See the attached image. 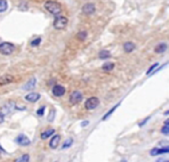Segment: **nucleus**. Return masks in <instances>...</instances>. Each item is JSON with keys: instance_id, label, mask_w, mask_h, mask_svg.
I'll use <instances>...</instances> for the list:
<instances>
[{"instance_id": "nucleus-3", "label": "nucleus", "mask_w": 169, "mask_h": 162, "mask_svg": "<svg viewBox=\"0 0 169 162\" xmlns=\"http://www.w3.org/2000/svg\"><path fill=\"white\" fill-rule=\"evenodd\" d=\"M69 20L68 17L63 16V15H58L56 16L55 21H54V28L56 30H64L66 26H68Z\"/></svg>"}, {"instance_id": "nucleus-13", "label": "nucleus", "mask_w": 169, "mask_h": 162, "mask_svg": "<svg viewBox=\"0 0 169 162\" xmlns=\"http://www.w3.org/2000/svg\"><path fill=\"white\" fill-rule=\"evenodd\" d=\"M55 134V129H53V128H49V129H46L45 131H42L40 135V138L41 139H48L50 136H53V135Z\"/></svg>"}, {"instance_id": "nucleus-8", "label": "nucleus", "mask_w": 169, "mask_h": 162, "mask_svg": "<svg viewBox=\"0 0 169 162\" xmlns=\"http://www.w3.org/2000/svg\"><path fill=\"white\" fill-rule=\"evenodd\" d=\"M95 5L92 4V2H88V4L84 5V7H82V13L86 14V15H92L95 13Z\"/></svg>"}, {"instance_id": "nucleus-23", "label": "nucleus", "mask_w": 169, "mask_h": 162, "mask_svg": "<svg viewBox=\"0 0 169 162\" xmlns=\"http://www.w3.org/2000/svg\"><path fill=\"white\" fill-rule=\"evenodd\" d=\"M86 38H87V32H86V31H80V32H78V34H77V39L80 41H84Z\"/></svg>"}, {"instance_id": "nucleus-28", "label": "nucleus", "mask_w": 169, "mask_h": 162, "mask_svg": "<svg viewBox=\"0 0 169 162\" xmlns=\"http://www.w3.org/2000/svg\"><path fill=\"white\" fill-rule=\"evenodd\" d=\"M45 109H46L45 106H41L40 109L37 111V114H38L39 117H42V115H44V113H45Z\"/></svg>"}, {"instance_id": "nucleus-1", "label": "nucleus", "mask_w": 169, "mask_h": 162, "mask_svg": "<svg viewBox=\"0 0 169 162\" xmlns=\"http://www.w3.org/2000/svg\"><path fill=\"white\" fill-rule=\"evenodd\" d=\"M45 8L48 13L53 14V15H56L58 16L61 13H62V7H61V5L56 1H46L45 2Z\"/></svg>"}, {"instance_id": "nucleus-6", "label": "nucleus", "mask_w": 169, "mask_h": 162, "mask_svg": "<svg viewBox=\"0 0 169 162\" xmlns=\"http://www.w3.org/2000/svg\"><path fill=\"white\" fill-rule=\"evenodd\" d=\"M15 142H16L20 146H29L30 144H31V142H30V138H29L28 136L23 135V134L18 135V136L16 137V139H15Z\"/></svg>"}, {"instance_id": "nucleus-9", "label": "nucleus", "mask_w": 169, "mask_h": 162, "mask_svg": "<svg viewBox=\"0 0 169 162\" xmlns=\"http://www.w3.org/2000/svg\"><path fill=\"white\" fill-rule=\"evenodd\" d=\"M25 101L30 102V103H36L40 99V94L38 93H29L26 96H25Z\"/></svg>"}, {"instance_id": "nucleus-14", "label": "nucleus", "mask_w": 169, "mask_h": 162, "mask_svg": "<svg viewBox=\"0 0 169 162\" xmlns=\"http://www.w3.org/2000/svg\"><path fill=\"white\" fill-rule=\"evenodd\" d=\"M135 48H136V45L132 41H127L124 44V50L126 53H132L133 50H135Z\"/></svg>"}, {"instance_id": "nucleus-16", "label": "nucleus", "mask_w": 169, "mask_h": 162, "mask_svg": "<svg viewBox=\"0 0 169 162\" xmlns=\"http://www.w3.org/2000/svg\"><path fill=\"white\" fill-rule=\"evenodd\" d=\"M113 69H114V63H112V62H106L102 65V70L104 72H111Z\"/></svg>"}, {"instance_id": "nucleus-27", "label": "nucleus", "mask_w": 169, "mask_h": 162, "mask_svg": "<svg viewBox=\"0 0 169 162\" xmlns=\"http://www.w3.org/2000/svg\"><path fill=\"white\" fill-rule=\"evenodd\" d=\"M54 118H55V110L52 109L50 111H49L48 121H49V122H53V121H54Z\"/></svg>"}, {"instance_id": "nucleus-22", "label": "nucleus", "mask_w": 169, "mask_h": 162, "mask_svg": "<svg viewBox=\"0 0 169 162\" xmlns=\"http://www.w3.org/2000/svg\"><path fill=\"white\" fill-rule=\"evenodd\" d=\"M73 141L72 138H68L66 141L64 142V144H63V146H62V150H65V148H69L70 146H72L73 145Z\"/></svg>"}, {"instance_id": "nucleus-24", "label": "nucleus", "mask_w": 169, "mask_h": 162, "mask_svg": "<svg viewBox=\"0 0 169 162\" xmlns=\"http://www.w3.org/2000/svg\"><path fill=\"white\" fill-rule=\"evenodd\" d=\"M161 133H162L163 135H168L169 134V121L168 120H166L163 127L161 128Z\"/></svg>"}, {"instance_id": "nucleus-19", "label": "nucleus", "mask_w": 169, "mask_h": 162, "mask_svg": "<svg viewBox=\"0 0 169 162\" xmlns=\"http://www.w3.org/2000/svg\"><path fill=\"white\" fill-rule=\"evenodd\" d=\"M98 56H100V58H101V60H108V58H110V57H111V53H110L109 50H105V49H103V50H101V52H100Z\"/></svg>"}, {"instance_id": "nucleus-21", "label": "nucleus", "mask_w": 169, "mask_h": 162, "mask_svg": "<svg viewBox=\"0 0 169 162\" xmlns=\"http://www.w3.org/2000/svg\"><path fill=\"white\" fill-rule=\"evenodd\" d=\"M8 8V2L6 0H0V13H4Z\"/></svg>"}, {"instance_id": "nucleus-29", "label": "nucleus", "mask_w": 169, "mask_h": 162, "mask_svg": "<svg viewBox=\"0 0 169 162\" xmlns=\"http://www.w3.org/2000/svg\"><path fill=\"white\" fill-rule=\"evenodd\" d=\"M149 120H150V117L145 118V119H144V120H143V121L140 122V125H138V126H140V127H143V126H144V125H145V123H146V122L149 121Z\"/></svg>"}, {"instance_id": "nucleus-26", "label": "nucleus", "mask_w": 169, "mask_h": 162, "mask_svg": "<svg viewBox=\"0 0 169 162\" xmlns=\"http://www.w3.org/2000/svg\"><path fill=\"white\" fill-rule=\"evenodd\" d=\"M158 66H159V64H158V63H155V64H153L152 66H151V68H150V69L147 70V71H146V74H147V75H150V74H152V73L154 72V71H155V69H157Z\"/></svg>"}, {"instance_id": "nucleus-25", "label": "nucleus", "mask_w": 169, "mask_h": 162, "mask_svg": "<svg viewBox=\"0 0 169 162\" xmlns=\"http://www.w3.org/2000/svg\"><path fill=\"white\" fill-rule=\"evenodd\" d=\"M41 42V38L39 37V38H36V39H33L31 42H30V45L32 46V47H37V46H39Z\"/></svg>"}, {"instance_id": "nucleus-10", "label": "nucleus", "mask_w": 169, "mask_h": 162, "mask_svg": "<svg viewBox=\"0 0 169 162\" xmlns=\"http://www.w3.org/2000/svg\"><path fill=\"white\" fill-rule=\"evenodd\" d=\"M169 152V147L168 146H166V147H162V148H158V147H155V148H153V150H151V152H150V155H152V156H155V155H159V154H167Z\"/></svg>"}, {"instance_id": "nucleus-20", "label": "nucleus", "mask_w": 169, "mask_h": 162, "mask_svg": "<svg viewBox=\"0 0 169 162\" xmlns=\"http://www.w3.org/2000/svg\"><path fill=\"white\" fill-rule=\"evenodd\" d=\"M15 162H30V155L29 154H23L20 158H17Z\"/></svg>"}, {"instance_id": "nucleus-30", "label": "nucleus", "mask_w": 169, "mask_h": 162, "mask_svg": "<svg viewBox=\"0 0 169 162\" xmlns=\"http://www.w3.org/2000/svg\"><path fill=\"white\" fill-rule=\"evenodd\" d=\"M88 123H89V122L88 121H84V122H82V123H81V126H87V125H88Z\"/></svg>"}, {"instance_id": "nucleus-7", "label": "nucleus", "mask_w": 169, "mask_h": 162, "mask_svg": "<svg viewBox=\"0 0 169 162\" xmlns=\"http://www.w3.org/2000/svg\"><path fill=\"white\" fill-rule=\"evenodd\" d=\"M53 95L56 96V97H62L65 94V88L61 85H55L53 87Z\"/></svg>"}, {"instance_id": "nucleus-2", "label": "nucleus", "mask_w": 169, "mask_h": 162, "mask_svg": "<svg viewBox=\"0 0 169 162\" xmlns=\"http://www.w3.org/2000/svg\"><path fill=\"white\" fill-rule=\"evenodd\" d=\"M15 50V45L12 42H1L0 44V54H2L5 56L12 55Z\"/></svg>"}, {"instance_id": "nucleus-12", "label": "nucleus", "mask_w": 169, "mask_h": 162, "mask_svg": "<svg viewBox=\"0 0 169 162\" xmlns=\"http://www.w3.org/2000/svg\"><path fill=\"white\" fill-rule=\"evenodd\" d=\"M36 83H37V79L36 78H31L30 80L23 86V89L24 90H32L34 87H36Z\"/></svg>"}, {"instance_id": "nucleus-31", "label": "nucleus", "mask_w": 169, "mask_h": 162, "mask_svg": "<svg viewBox=\"0 0 169 162\" xmlns=\"http://www.w3.org/2000/svg\"><path fill=\"white\" fill-rule=\"evenodd\" d=\"M161 162H169L168 160H165V161H161Z\"/></svg>"}, {"instance_id": "nucleus-17", "label": "nucleus", "mask_w": 169, "mask_h": 162, "mask_svg": "<svg viewBox=\"0 0 169 162\" xmlns=\"http://www.w3.org/2000/svg\"><path fill=\"white\" fill-rule=\"evenodd\" d=\"M166 49H167V45H166L165 42H161V44H159V45L155 47L154 52H155L157 54H162L166 52Z\"/></svg>"}, {"instance_id": "nucleus-4", "label": "nucleus", "mask_w": 169, "mask_h": 162, "mask_svg": "<svg viewBox=\"0 0 169 162\" xmlns=\"http://www.w3.org/2000/svg\"><path fill=\"white\" fill-rule=\"evenodd\" d=\"M98 105H100V99L97 97H90L84 102V107L87 110H89V111L95 110Z\"/></svg>"}, {"instance_id": "nucleus-5", "label": "nucleus", "mask_w": 169, "mask_h": 162, "mask_svg": "<svg viewBox=\"0 0 169 162\" xmlns=\"http://www.w3.org/2000/svg\"><path fill=\"white\" fill-rule=\"evenodd\" d=\"M82 98H84V96H82V94L79 91V90H76V91H73L71 95H70V103L72 104V105H76V104H78V103H80L81 101H82Z\"/></svg>"}, {"instance_id": "nucleus-18", "label": "nucleus", "mask_w": 169, "mask_h": 162, "mask_svg": "<svg viewBox=\"0 0 169 162\" xmlns=\"http://www.w3.org/2000/svg\"><path fill=\"white\" fill-rule=\"evenodd\" d=\"M121 103H118V104H116V105L113 106L112 109L110 110L109 112H106V114H105L104 117L102 118V120H103V121H105V120H106V119H109L110 117H111V115H112V113L113 112H114V111H116V110H117V107H119V105H120Z\"/></svg>"}, {"instance_id": "nucleus-11", "label": "nucleus", "mask_w": 169, "mask_h": 162, "mask_svg": "<svg viewBox=\"0 0 169 162\" xmlns=\"http://www.w3.org/2000/svg\"><path fill=\"white\" fill-rule=\"evenodd\" d=\"M60 142H61V136L60 135H54L53 138L50 139V142H49V146H50V148H56L57 146L60 145Z\"/></svg>"}, {"instance_id": "nucleus-15", "label": "nucleus", "mask_w": 169, "mask_h": 162, "mask_svg": "<svg viewBox=\"0 0 169 162\" xmlns=\"http://www.w3.org/2000/svg\"><path fill=\"white\" fill-rule=\"evenodd\" d=\"M14 81V77L12 75H4V77H0V85L4 86V85H8L10 82Z\"/></svg>"}]
</instances>
